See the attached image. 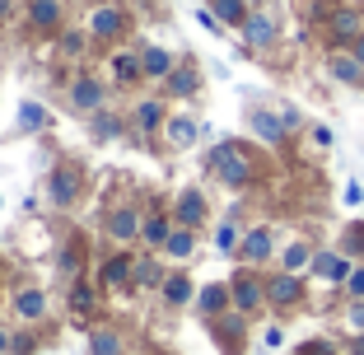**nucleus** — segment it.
I'll return each instance as SVG.
<instances>
[{
    "instance_id": "obj_10",
    "label": "nucleus",
    "mask_w": 364,
    "mask_h": 355,
    "mask_svg": "<svg viewBox=\"0 0 364 355\" xmlns=\"http://www.w3.org/2000/svg\"><path fill=\"white\" fill-rule=\"evenodd\" d=\"M201 216H205L201 196H196V192H187V196H182V201H178V220H182V225H187V229H192V225H201Z\"/></svg>"
},
{
    "instance_id": "obj_2",
    "label": "nucleus",
    "mask_w": 364,
    "mask_h": 355,
    "mask_svg": "<svg viewBox=\"0 0 364 355\" xmlns=\"http://www.w3.org/2000/svg\"><path fill=\"white\" fill-rule=\"evenodd\" d=\"M327 75L341 80V85H364V65L355 61L350 52H332L327 56Z\"/></svg>"
},
{
    "instance_id": "obj_3",
    "label": "nucleus",
    "mask_w": 364,
    "mask_h": 355,
    "mask_svg": "<svg viewBox=\"0 0 364 355\" xmlns=\"http://www.w3.org/2000/svg\"><path fill=\"white\" fill-rule=\"evenodd\" d=\"M299 295H304V285H299V276H294V271L271 276V285H267V300L271 304H299Z\"/></svg>"
},
{
    "instance_id": "obj_17",
    "label": "nucleus",
    "mask_w": 364,
    "mask_h": 355,
    "mask_svg": "<svg viewBox=\"0 0 364 355\" xmlns=\"http://www.w3.org/2000/svg\"><path fill=\"white\" fill-rule=\"evenodd\" d=\"M56 14H61V10H56V0H33V23L52 28V23H56Z\"/></svg>"
},
{
    "instance_id": "obj_28",
    "label": "nucleus",
    "mask_w": 364,
    "mask_h": 355,
    "mask_svg": "<svg viewBox=\"0 0 364 355\" xmlns=\"http://www.w3.org/2000/svg\"><path fill=\"white\" fill-rule=\"evenodd\" d=\"M346 290H350V300H364V267H355L346 276Z\"/></svg>"
},
{
    "instance_id": "obj_38",
    "label": "nucleus",
    "mask_w": 364,
    "mask_h": 355,
    "mask_svg": "<svg viewBox=\"0 0 364 355\" xmlns=\"http://www.w3.org/2000/svg\"><path fill=\"white\" fill-rule=\"evenodd\" d=\"M350 351H355V355H364V337H355V341H350Z\"/></svg>"
},
{
    "instance_id": "obj_4",
    "label": "nucleus",
    "mask_w": 364,
    "mask_h": 355,
    "mask_svg": "<svg viewBox=\"0 0 364 355\" xmlns=\"http://www.w3.org/2000/svg\"><path fill=\"white\" fill-rule=\"evenodd\" d=\"M350 271L355 267L341 258V253H318V258H313V276H322V280H346Z\"/></svg>"
},
{
    "instance_id": "obj_37",
    "label": "nucleus",
    "mask_w": 364,
    "mask_h": 355,
    "mask_svg": "<svg viewBox=\"0 0 364 355\" xmlns=\"http://www.w3.org/2000/svg\"><path fill=\"white\" fill-rule=\"evenodd\" d=\"M350 56H355V61L364 65V33H360V38H355V43H350Z\"/></svg>"
},
{
    "instance_id": "obj_9",
    "label": "nucleus",
    "mask_w": 364,
    "mask_h": 355,
    "mask_svg": "<svg viewBox=\"0 0 364 355\" xmlns=\"http://www.w3.org/2000/svg\"><path fill=\"white\" fill-rule=\"evenodd\" d=\"M332 38H341V43L350 38V43H355V38H360V14H355V10H336L332 14Z\"/></svg>"
},
{
    "instance_id": "obj_39",
    "label": "nucleus",
    "mask_w": 364,
    "mask_h": 355,
    "mask_svg": "<svg viewBox=\"0 0 364 355\" xmlns=\"http://www.w3.org/2000/svg\"><path fill=\"white\" fill-rule=\"evenodd\" d=\"M0 351H5V332H0Z\"/></svg>"
},
{
    "instance_id": "obj_1",
    "label": "nucleus",
    "mask_w": 364,
    "mask_h": 355,
    "mask_svg": "<svg viewBox=\"0 0 364 355\" xmlns=\"http://www.w3.org/2000/svg\"><path fill=\"white\" fill-rule=\"evenodd\" d=\"M215 169H220V178H225L229 187L252 183V164H247L243 150H234V145H220V150H215Z\"/></svg>"
},
{
    "instance_id": "obj_20",
    "label": "nucleus",
    "mask_w": 364,
    "mask_h": 355,
    "mask_svg": "<svg viewBox=\"0 0 364 355\" xmlns=\"http://www.w3.org/2000/svg\"><path fill=\"white\" fill-rule=\"evenodd\" d=\"M145 243H154V248H159V243H168V220H159V216H154V220H145Z\"/></svg>"
},
{
    "instance_id": "obj_22",
    "label": "nucleus",
    "mask_w": 364,
    "mask_h": 355,
    "mask_svg": "<svg viewBox=\"0 0 364 355\" xmlns=\"http://www.w3.org/2000/svg\"><path fill=\"white\" fill-rule=\"evenodd\" d=\"M159 117H164V108H159V103H140V112H136V122H140L145 131H154V127H159Z\"/></svg>"
},
{
    "instance_id": "obj_35",
    "label": "nucleus",
    "mask_w": 364,
    "mask_h": 355,
    "mask_svg": "<svg viewBox=\"0 0 364 355\" xmlns=\"http://www.w3.org/2000/svg\"><path fill=\"white\" fill-rule=\"evenodd\" d=\"M350 327H364V300L350 304Z\"/></svg>"
},
{
    "instance_id": "obj_34",
    "label": "nucleus",
    "mask_w": 364,
    "mask_h": 355,
    "mask_svg": "<svg viewBox=\"0 0 364 355\" xmlns=\"http://www.w3.org/2000/svg\"><path fill=\"white\" fill-rule=\"evenodd\" d=\"M70 304H75V309H89V304H94V295H89L85 285H75V295H70Z\"/></svg>"
},
{
    "instance_id": "obj_24",
    "label": "nucleus",
    "mask_w": 364,
    "mask_h": 355,
    "mask_svg": "<svg viewBox=\"0 0 364 355\" xmlns=\"http://www.w3.org/2000/svg\"><path fill=\"white\" fill-rule=\"evenodd\" d=\"M112 234L131 238V234H136V216H131V211H117V216H112Z\"/></svg>"
},
{
    "instance_id": "obj_15",
    "label": "nucleus",
    "mask_w": 364,
    "mask_h": 355,
    "mask_svg": "<svg viewBox=\"0 0 364 355\" xmlns=\"http://www.w3.org/2000/svg\"><path fill=\"white\" fill-rule=\"evenodd\" d=\"M309 262H313L309 243H289L285 248V271H299V267H309Z\"/></svg>"
},
{
    "instance_id": "obj_11",
    "label": "nucleus",
    "mask_w": 364,
    "mask_h": 355,
    "mask_svg": "<svg viewBox=\"0 0 364 355\" xmlns=\"http://www.w3.org/2000/svg\"><path fill=\"white\" fill-rule=\"evenodd\" d=\"M140 65H145V75H168V70H173V56L164 52V47H150V52L140 56Z\"/></svg>"
},
{
    "instance_id": "obj_14",
    "label": "nucleus",
    "mask_w": 364,
    "mask_h": 355,
    "mask_svg": "<svg viewBox=\"0 0 364 355\" xmlns=\"http://www.w3.org/2000/svg\"><path fill=\"white\" fill-rule=\"evenodd\" d=\"M52 196H56V201H70V196H75V173H70V169H61L52 178Z\"/></svg>"
},
{
    "instance_id": "obj_16",
    "label": "nucleus",
    "mask_w": 364,
    "mask_h": 355,
    "mask_svg": "<svg viewBox=\"0 0 364 355\" xmlns=\"http://www.w3.org/2000/svg\"><path fill=\"white\" fill-rule=\"evenodd\" d=\"M225 300H229L225 285H205V290H201V309L205 313H220V309H225Z\"/></svg>"
},
{
    "instance_id": "obj_30",
    "label": "nucleus",
    "mask_w": 364,
    "mask_h": 355,
    "mask_svg": "<svg viewBox=\"0 0 364 355\" xmlns=\"http://www.w3.org/2000/svg\"><path fill=\"white\" fill-rule=\"evenodd\" d=\"M112 351H117V337H112V332H98L94 337V355H112Z\"/></svg>"
},
{
    "instance_id": "obj_33",
    "label": "nucleus",
    "mask_w": 364,
    "mask_h": 355,
    "mask_svg": "<svg viewBox=\"0 0 364 355\" xmlns=\"http://www.w3.org/2000/svg\"><path fill=\"white\" fill-rule=\"evenodd\" d=\"M360 248H364V229H360V225H355V229H350V234H346V253H360Z\"/></svg>"
},
{
    "instance_id": "obj_26",
    "label": "nucleus",
    "mask_w": 364,
    "mask_h": 355,
    "mask_svg": "<svg viewBox=\"0 0 364 355\" xmlns=\"http://www.w3.org/2000/svg\"><path fill=\"white\" fill-rule=\"evenodd\" d=\"M112 70H117V75H122V80H136V75H140V70H145V65H140V61H136V56H117V61H112Z\"/></svg>"
},
{
    "instance_id": "obj_7",
    "label": "nucleus",
    "mask_w": 364,
    "mask_h": 355,
    "mask_svg": "<svg viewBox=\"0 0 364 355\" xmlns=\"http://www.w3.org/2000/svg\"><path fill=\"white\" fill-rule=\"evenodd\" d=\"M252 131H257L262 140H271V145H280V140H285V117H271V112H252Z\"/></svg>"
},
{
    "instance_id": "obj_21",
    "label": "nucleus",
    "mask_w": 364,
    "mask_h": 355,
    "mask_svg": "<svg viewBox=\"0 0 364 355\" xmlns=\"http://www.w3.org/2000/svg\"><path fill=\"white\" fill-rule=\"evenodd\" d=\"M98 98H103V94H98V85H89V80H80V85H75V103H80V108H98Z\"/></svg>"
},
{
    "instance_id": "obj_27",
    "label": "nucleus",
    "mask_w": 364,
    "mask_h": 355,
    "mask_svg": "<svg viewBox=\"0 0 364 355\" xmlns=\"http://www.w3.org/2000/svg\"><path fill=\"white\" fill-rule=\"evenodd\" d=\"M164 295H168V304H182V300H187V295H192V285H187V280H182V276H173L168 285H164Z\"/></svg>"
},
{
    "instance_id": "obj_19",
    "label": "nucleus",
    "mask_w": 364,
    "mask_h": 355,
    "mask_svg": "<svg viewBox=\"0 0 364 355\" xmlns=\"http://www.w3.org/2000/svg\"><path fill=\"white\" fill-rule=\"evenodd\" d=\"M173 253V258H187L192 253V229H178V234H168V243H164Z\"/></svg>"
},
{
    "instance_id": "obj_5",
    "label": "nucleus",
    "mask_w": 364,
    "mask_h": 355,
    "mask_svg": "<svg viewBox=\"0 0 364 355\" xmlns=\"http://www.w3.org/2000/svg\"><path fill=\"white\" fill-rule=\"evenodd\" d=\"M262 300H267V285H262V280H252V276L234 280V304H238V309H257Z\"/></svg>"
},
{
    "instance_id": "obj_29",
    "label": "nucleus",
    "mask_w": 364,
    "mask_h": 355,
    "mask_svg": "<svg viewBox=\"0 0 364 355\" xmlns=\"http://www.w3.org/2000/svg\"><path fill=\"white\" fill-rule=\"evenodd\" d=\"M215 243H220V253H234V248H238V229H234V225H225Z\"/></svg>"
},
{
    "instance_id": "obj_12",
    "label": "nucleus",
    "mask_w": 364,
    "mask_h": 355,
    "mask_svg": "<svg viewBox=\"0 0 364 355\" xmlns=\"http://www.w3.org/2000/svg\"><path fill=\"white\" fill-rule=\"evenodd\" d=\"M215 14L225 23H247V5L243 0H215Z\"/></svg>"
},
{
    "instance_id": "obj_36",
    "label": "nucleus",
    "mask_w": 364,
    "mask_h": 355,
    "mask_svg": "<svg viewBox=\"0 0 364 355\" xmlns=\"http://www.w3.org/2000/svg\"><path fill=\"white\" fill-rule=\"evenodd\" d=\"M140 280H145V285H154V280H159V271H154L150 262H140Z\"/></svg>"
},
{
    "instance_id": "obj_32",
    "label": "nucleus",
    "mask_w": 364,
    "mask_h": 355,
    "mask_svg": "<svg viewBox=\"0 0 364 355\" xmlns=\"http://www.w3.org/2000/svg\"><path fill=\"white\" fill-rule=\"evenodd\" d=\"M23 127H43V108L38 103H23Z\"/></svg>"
},
{
    "instance_id": "obj_6",
    "label": "nucleus",
    "mask_w": 364,
    "mask_h": 355,
    "mask_svg": "<svg viewBox=\"0 0 364 355\" xmlns=\"http://www.w3.org/2000/svg\"><path fill=\"white\" fill-rule=\"evenodd\" d=\"M243 33H247V43H252V47H267L271 38H276V19H271V14H247Z\"/></svg>"
},
{
    "instance_id": "obj_31",
    "label": "nucleus",
    "mask_w": 364,
    "mask_h": 355,
    "mask_svg": "<svg viewBox=\"0 0 364 355\" xmlns=\"http://www.w3.org/2000/svg\"><path fill=\"white\" fill-rule=\"evenodd\" d=\"M127 271H131V262H127V258H117V262H107V280H112V285H117V280L127 276Z\"/></svg>"
},
{
    "instance_id": "obj_13",
    "label": "nucleus",
    "mask_w": 364,
    "mask_h": 355,
    "mask_svg": "<svg viewBox=\"0 0 364 355\" xmlns=\"http://www.w3.org/2000/svg\"><path fill=\"white\" fill-rule=\"evenodd\" d=\"M168 140H173V145H192V140H196V122L192 117H178L168 127Z\"/></svg>"
},
{
    "instance_id": "obj_23",
    "label": "nucleus",
    "mask_w": 364,
    "mask_h": 355,
    "mask_svg": "<svg viewBox=\"0 0 364 355\" xmlns=\"http://www.w3.org/2000/svg\"><path fill=\"white\" fill-rule=\"evenodd\" d=\"M19 313H23V318H43V295H38V290L19 295Z\"/></svg>"
},
{
    "instance_id": "obj_25",
    "label": "nucleus",
    "mask_w": 364,
    "mask_h": 355,
    "mask_svg": "<svg viewBox=\"0 0 364 355\" xmlns=\"http://www.w3.org/2000/svg\"><path fill=\"white\" fill-rule=\"evenodd\" d=\"M168 89H173V94H192V89H196V75H192V70H173Z\"/></svg>"
},
{
    "instance_id": "obj_8",
    "label": "nucleus",
    "mask_w": 364,
    "mask_h": 355,
    "mask_svg": "<svg viewBox=\"0 0 364 355\" xmlns=\"http://www.w3.org/2000/svg\"><path fill=\"white\" fill-rule=\"evenodd\" d=\"M243 258L247 262H267L271 258V229H252V234L243 238Z\"/></svg>"
},
{
    "instance_id": "obj_18",
    "label": "nucleus",
    "mask_w": 364,
    "mask_h": 355,
    "mask_svg": "<svg viewBox=\"0 0 364 355\" xmlns=\"http://www.w3.org/2000/svg\"><path fill=\"white\" fill-rule=\"evenodd\" d=\"M122 28V14L117 10H98L94 14V33H103V38H107V33H117Z\"/></svg>"
}]
</instances>
